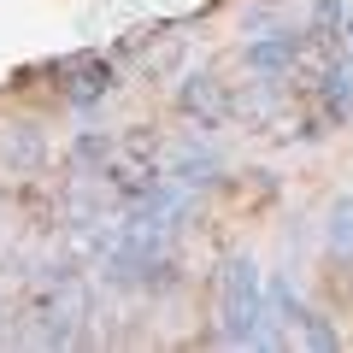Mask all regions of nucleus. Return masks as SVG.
<instances>
[{"label": "nucleus", "instance_id": "obj_9", "mask_svg": "<svg viewBox=\"0 0 353 353\" xmlns=\"http://www.w3.org/2000/svg\"><path fill=\"white\" fill-rule=\"evenodd\" d=\"M324 241H330V253H336L341 265H353V201L341 194L336 206H330V224H324Z\"/></svg>", "mask_w": 353, "mask_h": 353}, {"label": "nucleus", "instance_id": "obj_10", "mask_svg": "<svg viewBox=\"0 0 353 353\" xmlns=\"http://www.w3.org/2000/svg\"><path fill=\"white\" fill-rule=\"evenodd\" d=\"M341 30H347V36H353V18H347V24H341Z\"/></svg>", "mask_w": 353, "mask_h": 353}, {"label": "nucleus", "instance_id": "obj_8", "mask_svg": "<svg viewBox=\"0 0 353 353\" xmlns=\"http://www.w3.org/2000/svg\"><path fill=\"white\" fill-rule=\"evenodd\" d=\"M341 24H347V6H341V0H318L312 6V41L330 59H336V48H341Z\"/></svg>", "mask_w": 353, "mask_h": 353}, {"label": "nucleus", "instance_id": "obj_3", "mask_svg": "<svg viewBox=\"0 0 353 353\" xmlns=\"http://www.w3.org/2000/svg\"><path fill=\"white\" fill-rule=\"evenodd\" d=\"M176 106H183V118H201V130L224 124V112H230V101H224V83H218L212 71H194V77H183V88H176Z\"/></svg>", "mask_w": 353, "mask_h": 353}, {"label": "nucleus", "instance_id": "obj_2", "mask_svg": "<svg viewBox=\"0 0 353 353\" xmlns=\"http://www.w3.org/2000/svg\"><path fill=\"white\" fill-rule=\"evenodd\" d=\"M301 53H306V36L294 24H277L271 36H259V41H248V71H259V77H289L294 65H301Z\"/></svg>", "mask_w": 353, "mask_h": 353}, {"label": "nucleus", "instance_id": "obj_5", "mask_svg": "<svg viewBox=\"0 0 353 353\" xmlns=\"http://www.w3.org/2000/svg\"><path fill=\"white\" fill-rule=\"evenodd\" d=\"M65 77H71V83H65V101L83 106V112L94 101L112 94V65H106V59H71V65H65Z\"/></svg>", "mask_w": 353, "mask_h": 353}, {"label": "nucleus", "instance_id": "obj_7", "mask_svg": "<svg viewBox=\"0 0 353 353\" xmlns=\"http://www.w3.org/2000/svg\"><path fill=\"white\" fill-rule=\"evenodd\" d=\"M112 153H118V136H112V130H83V136L71 141V165H77V171H94V176L106 171Z\"/></svg>", "mask_w": 353, "mask_h": 353}, {"label": "nucleus", "instance_id": "obj_6", "mask_svg": "<svg viewBox=\"0 0 353 353\" xmlns=\"http://www.w3.org/2000/svg\"><path fill=\"white\" fill-rule=\"evenodd\" d=\"M41 130L36 124H6V136H0V159L12 165V171H36L41 165Z\"/></svg>", "mask_w": 353, "mask_h": 353}, {"label": "nucleus", "instance_id": "obj_4", "mask_svg": "<svg viewBox=\"0 0 353 353\" xmlns=\"http://www.w3.org/2000/svg\"><path fill=\"white\" fill-rule=\"evenodd\" d=\"M218 171H224V153H218L212 141H201V136L176 141V153H171V176L183 183V189H206V183H218Z\"/></svg>", "mask_w": 353, "mask_h": 353}, {"label": "nucleus", "instance_id": "obj_1", "mask_svg": "<svg viewBox=\"0 0 353 353\" xmlns=\"http://www.w3.org/2000/svg\"><path fill=\"white\" fill-rule=\"evenodd\" d=\"M218 336L230 347H283V330L265 301V277L248 253H230L218 277Z\"/></svg>", "mask_w": 353, "mask_h": 353}]
</instances>
